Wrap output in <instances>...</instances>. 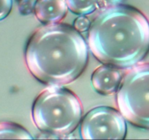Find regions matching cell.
<instances>
[{
  "label": "cell",
  "instance_id": "8992f818",
  "mask_svg": "<svg viewBox=\"0 0 149 140\" xmlns=\"http://www.w3.org/2000/svg\"><path fill=\"white\" fill-rule=\"evenodd\" d=\"M124 73L114 66L104 64L97 67L91 77L95 90L102 95H111L117 92Z\"/></svg>",
  "mask_w": 149,
  "mask_h": 140
},
{
  "label": "cell",
  "instance_id": "277c9868",
  "mask_svg": "<svg viewBox=\"0 0 149 140\" xmlns=\"http://www.w3.org/2000/svg\"><path fill=\"white\" fill-rule=\"evenodd\" d=\"M119 112L130 123L149 130V64L131 69L116 92Z\"/></svg>",
  "mask_w": 149,
  "mask_h": 140
},
{
  "label": "cell",
  "instance_id": "8fae6325",
  "mask_svg": "<svg viewBox=\"0 0 149 140\" xmlns=\"http://www.w3.org/2000/svg\"><path fill=\"white\" fill-rule=\"evenodd\" d=\"M13 8V0H0V20L8 16Z\"/></svg>",
  "mask_w": 149,
  "mask_h": 140
},
{
  "label": "cell",
  "instance_id": "30bf717a",
  "mask_svg": "<svg viewBox=\"0 0 149 140\" xmlns=\"http://www.w3.org/2000/svg\"><path fill=\"white\" fill-rule=\"evenodd\" d=\"M91 22L85 16L81 15L77 18L74 22V27L79 32H85L89 31Z\"/></svg>",
  "mask_w": 149,
  "mask_h": 140
},
{
  "label": "cell",
  "instance_id": "6da1fadb",
  "mask_svg": "<svg viewBox=\"0 0 149 140\" xmlns=\"http://www.w3.org/2000/svg\"><path fill=\"white\" fill-rule=\"evenodd\" d=\"M25 61L31 74L47 85H67L86 68V41L74 26L63 23L38 28L28 40Z\"/></svg>",
  "mask_w": 149,
  "mask_h": 140
},
{
  "label": "cell",
  "instance_id": "4fadbf2b",
  "mask_svg": "<svg viewBox=\"0 0 149 140\" xmlns=\"http://www.w3.org/2000/svg\"><path fill=\"white\" fill-rule=\"evenodd\" d=\"M104 2H106V4H116L118 3L122 2L123 0H103Z\"/></svg>",
  "mask_w": 149,
  "mask_h": 140
},
{
  "label": "cell",
  "instance_id": "7c38bea8",
  "mask_svg": "<svg viewBox=\"0 0 149 140\" xmlns=\"http://www.w3.org/2000/svg\"><path fill=\"white\" fill-rule=\"evenodd\" d=\"M19 10L23 15H29L33 12V5L31 0H23L18 1Z\"/></svg>",
  "mask_w": 149,
  "mask_h": 140
},
{
  "label": "cell",
  "instance_id": "5bb4252c",
  "mask_svg": "<svg viewBox=\"0 0 149 140\" xmlns=\"http://www.w3.org/2000/svg\"><path fill=\"white\" fill-rule=\"evenodd\" d=\"M17 1H23V0H17Z\"/></svg>",
  "mask_w": 149,
  "mask_h": 140
},
{
  "label": "cell",
  "instance_id": "3957f363",
  "mask_svg": "<svg viewBox=\"0 0 149 140\" xmlns=\"http://www.w3.org/2000/svg\"><path fill=\"white\" fill-rule=\"evenodd\" d=\"M83 107L78 96L58 86L45 88L32 106V118L42 132L57 136L71 134L82 117Z\"/></svg>",
  "mask_w": 149,
  "mask_h": 140
},
{
  "label": "cell",
  "instance_id": "7a4b0ae2",
  "mask_svg": "<svg viewBox=\"0 0 149 140\" xmlns=\"http://www.w3.org/2000/svg\"><path fill=\"white\" fill-rule=\"evenodd\" d=\"M88 44L94 56L103 64L132 66L149 51V21L135 7L111 4L91 23Z\"/></svg>",
  "mask_w": 149,
  "mask_h": 140
},
{
  "label": "cell",
  "instance_id": "ba28073f",
  "mask_svg": "<svg viewBox=\"0 0 149 140\" xmlns=\"http://www.w3.org/2000/svg\"><path fill=\"white\" fill-rule=\"evenodd\" d=\"M0 139H31L30 133L18 124L7 121L0 122Z\"/></svg>",
  "mask_w": 149,
  "mask_h": 140
},
{
  "label": "cell",
  "instance_id": "9c48e42d",
  "mask_svg": "<svg viewBox=\"0 0 149 140\" xmlns=\"http://www.w3.org/2000/svg\"><path fill=\"white\" fill-rule=\"evenodd\" d=\"M68 9L80 15L93 13L100 7V0H65Z\"/></svg>",
  "mask_w": 149,
  "mask_h": 140
},
{
  "label": "cell",
  "instance_id": "5b68a950",
  "mask_svg": "<svg viewBox=\"0 0 149 140\" xmlns=\"http://www.w3.org/2000/svg\"><path fill=\"white\" fill-rule=\"evenodd\" d=\"M126 134L125 118L113 108L95 107L81 120V135L84 139H123Z\"/></svg>",
  "mask_w": 149,
  "mask_h": 140
},
{
  "label": "cell",
  "instance_id": "52a82bcc",
  "mask_svg": "<svg viewBox=\"0 0 149 140\" xmlns=\"http://www.w3.org/2000/svg\"><path fill=\"white\" fill-rule=\"evenodd\" d=\"M65 0H36L33 12L36 18L45 25L61 22L68 13Z\"/></svg>",
  "mask_w": 149,
  "mask_h": 140
}]
</instances>
